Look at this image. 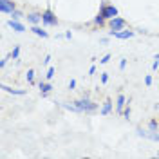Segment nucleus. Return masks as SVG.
I'll use <instances>...</instances> for the list:
<instances>
[{"label": "nucleus", "instance_id": "obj_25", "mask_svg": "<svg viewBox=\"0 0 159 159\" xmlns=\"http://www.w3.org/2000/svg\"><path fill=\"white\" fill-rule=\"evenodd\" d=\"M123 116H125V118H127V119L130 118V107H127V109L123 110Z\"/></svg>", "mask_w": 159, "mask_h": 159}, {"label": "nucleus", "instance_id": "obj_28", "mask_svg": "<svg viewBox=\"0 0 159 159\" xmlns=\"http://www.w3.org/2000/svg\"><path fill=\"white\" fill-rule=\"evenodd\" d=\"M43 63H45V65H49V63H51V54H47V56H45V60H43Z\"/></svg>", "mask_w": 159, "mask_h": 159}, {"label": "nucleus", "instance_id": "obj_18", "mask_svg": "<svg viewBox=\"0 0 159 159\" xmlns=\"http://www.w3.org/2000/svg\"><path fill=\"white\" fill-rule=\"evenodd\" d=\"M11 16H13V20H20L24 15H22V11H18V9H15L13 13H11Z\"/></svg>", "mask_w": 159, "mask_h": 159}, {"label": "nucleus", "instance_id": "obj_1", "mask_svg": "<svg viewBox=\"0 0 159 159\" xmlns=\"http://www.w3.org/2000/svg\"><path fill=\"white\" fill-rule=\"evenodd\" d=\"M74 105H76V109H78L80 112H85V114H90V112H94V110L98 109V105H96L94 101H90L87 96L81 98V99H76Z\"/></svg>", "mask_w": 159, "mask_h": 159}, {"label": "nucleus", "instance_id": "obj_4", "mask_svg": "<svg viewBox=\"0 0 159 159\" xmlns=\"http://www.w3.org/2000/svg\"><path fill=\"white\" fill-rule=\"evenodd\" d=\"M109 25H110V31H121L127 27V20L121 18V16H114V18H110Z\"/></svg>", "mask_w": 159, "mask_h": 159}, {"label": "nucleus", "instance_id": "obj_13", "mask_svg": "<svg viewBox=\"0 0 159 159\" xmlns=\"http://www.w3.org/2000/svg\"><path fill=\"white\" fill-rule=\"evenodd\" d=\"M31 31H33L36 36H42V38H47V36H49V33H47V31H43L42 27H38V25H33V27H31Z\"/></svg>", "mask_w": 159, "mask_h": 159}, {"label": "nucleus", "instance_id": "obj_23", "mask_svg": "<svg viewBox=\"0 0 159 159\" xmlns=\"http://www.w3.org/2000/svg\"><path fill=\"white\" fill-rule=\"evenodd\" d=\"M125 67H127V60H125V58H121V61H119V69L123 70Z\"/></svg>", "mask_w": 159, "mask_h": 159}, {"label": "nucleus", "instance_id": "obj_5", "mask_svg": "<svg viewBox=\"0 0 159 159\" xmlns=\"http://www.w3.org/2000/svg\"><path fill=\"white\" fill-rule=\"evenodd\" d=\"M136 33L130 29H121V31H110V36H114V38H119V40H129L132 38Z\"/></svg>", "mask_w": 159, "mask_h": 159}, {"label": "nucleus", "instance_id": "obj_26", "mask_svg": "<svg viewBox=\"0 0 159 159\" xmlns=\"http://www.w3.org/2000/svg\"><path fill=\"white\" fill-rule=\"evenodd\" d=\"M74 87H76V80H70V81H69V89L72 90Z\"/></svg>", "mask_w": 159, "mask_h": 159}, {"label": "nucleus", "instance_id": "obj_9", "mask_svg": "<svg viewBox=\"0 0 159 159\" xmlns=\"http://www.w3.org/2000/svg\"><path fill=\"white\" fill-rule=\"evenodd\" d=\"M0 89L4 90V92H9V94H15V96H24L25 94V90L24 89H13V87H7V85H0Z\"/></svg>", "mask_w": 159, "mask_h": 159}, {"label": "nucleus", "instance_id": "obj_14", "mask_svg": "<svg viewBox=\"0 0 159 159\" xmlns=\"http://www.w3.org/2000/svg\"><path fill=\"white\" fill-rule=\"evenodd\" d=\"M25 78H27V81H29V83H34V69L27 70V72H25Z\"/></svg>", "mask_w": 159, "mask_h": 159}, {"label": "nucleus", "instance_id": "obj_31", "mask_svg": "<svg viewBox=\"0 0 159 159\" xmlns=\"http://www.w3.org/2000/svg\"><path fill=\"white\" fill-rule=\"evenodd\" d=\"M156 60H159V52H157V54H156Z\"/></svg>", "mask_w": 159, "mask_h": 159}, {"label": "nucleus", "instance_id": "obj_19", "mask_svg": "<svg viewBox=\"0 0 159 159\" xmlns=\"http://www.w3.org/2000/svg\"><path fill=\"white\" fill-rule=\"evenodd\" d=\"M54 72H56V70H54V67H49V69H47V74H45V78H47V80H52Z\"/></svg>", "mask_w": 159, "mask_h": 159}, {"label": "nucleus", "instance_id": "obj_15", "mask_svg": "<svg viewBox=\"0 0 159 159\" xmlns=\"http://www.w3.org/2000/svg\"><path fill=\"white\" fill-rule=\"evenodd\" d=\"M157 129H159L157 121H156V119H152V121L148 123V130H150V132H157Z\"/></svg>", "mask_w": 159, "mask_h": 159}, {"label": "nucleus", "instance_id": "obj_17", "mask_svg": "<svg viewBox=\"0 0 159 159\" xmlns=\"http://www.w3.org/2000/svg\"><path fill=\"white\" fill-rule=\"evenodd\" d=\"M94 24H96V25H99V27H101V25L105 24V18H103V15H101V13H99L98 16L94 18Z\"/></svg>", "mask_w": 159, "mask_h": 159}, {"label": "nucleus", "instance_id": "obj_16", "mask_svg": "<svg viewBox=\"0 0 159 159\" xmlns=\"http://www.w3.org/2000/svg\"><path fill=\"white\" fill-rule=\"evenodd\" d=\"M18 54H20V45H15V49L11 51L9 56H11L13 60H18Z\"/></svg>", "mask_w": 159, "mask_h": 159}, {"label": "nucleus", "instance_id": "obj_11", "mask_svg": "<svg viewBox=\"0 0 159 159\" xmlns=\"http://www.w3.org/2000/svg\"><path fill=\"white\" fill-rule=\"evenodd\" d=\"M99 112H101V116H109L110 112H112V101H110V99H107V101L103 103V107H101V110H99Z\"/></svg>", "mask_w": 159, "mask_h": 159}, {"label": "nucleus", "instance_id": "obj_6", "mask_svg": "<svg viewBox=\"0 0 159 159\" xmlns=\"http://www.w3.org/2000/svg\"><path fill=\"white\" fill-rule=\"evenodd\" d=\"M15 9H16V6H15L13 0H0V11L4 15H11Z\"/></svg>", "mask_w": 159, "mask_h": 159}, {"label": "nucleus", "instance_id": "obj_2", "mask_svg": "<svg viewBox=\"0 0 159 159\" xmlns=\"http://www.w3.org/2000/svg\"><path fill=\"white\" fill-rule=\"evenodd\" d=\"M42 24L47 25V27H54V25H58V18H56V15H54L49 7L42 13Z\"/></svg>", "mask_w": 159, "mask_h": 159}, {"label": "nucleus", "instance_id": "obj_30", "mask_svg": "<svg viewBox=\"0 0 159 159\" xmlns=\"http://www.w3.org/2000/svg\"><path fill=\"white\" fill-rule=\"evenodd\" d=\"M65 38H67V40L72 38V33H70V31H67V33H65Z\"/></svg>", "mask_w": 159, "mask_h": 159}, {"label": "nucleus", "instance_id": "obj_8", "mask_svg": "<svg viewBox=\"0 0 159 159\" xmlns=\"http://www.w3.org/2000/svg\"><path fill=\"white\" fill-rule=\"evenodd\" d=\"M7 25H9L13 31H16V33H24V31H25V25H24V24H20L18 20H13V18H11L9 22H7Z\"/></svg>", "mask_w": 159, "mask_h": 159}, {"label": "nucleus", "instance_id": "obj_3", "mask_svg": "<svg viewBox=\"0 0 159 159\" xmlns=\"http://www.w3.org/2000/svg\"><path fill=\"white\" fill-rule=\"evenodd\" d=\"M99 13L103 15V18L105 20H110V18H114V16H118L119 15L118 7H116V6H109V4H101Z\"/></svg>", "mask_w": 159, "mask_h": 159}, {"label": "nucleus", "instance_id": "obj_21", "mask_svg": "<svg viewBox=\"0 0 159 159\" xmlns=\"http://www.w3.org/2000/svg\"><path fill=\"white\" fill-rule=\"evenodd\" d=\"M109 61H110V54H105L103 58L99 60V63H109Z\"/></svg>", "mask_w": 159, "mask_h": 159}, {"label": "nucleus", "instance_id": "obj_24", "mask_svg": "<svg viewBox=\"0 0 159 159\" xmlns=\"http://www.w3.org/2000/svg\"><path fill=\"white\" fill-rule=\"evenodd\" d=\"M11 56H6V58L2 60V61H0V67H2V69H4V67H6V65H7V60H9Z\"/></svg>", "mask_w": 159, "mask_h": 159}, {"label": "nucleus", "instance_id": "obj_20", "mask_svg": "<svg viewBox=\"0 0 159 159\" xmlns=\"http://www.w3.org/2000/svg\"><path fill=\"white\" fill-rule=\"evenodd\" d=\"M109 81V72H101V83H107Z\"/></svg>", "mask_w": 159, "mask_h": 159}, {"label": "nucleus", "instance_id": "obj_22", "mask_svg": "<svg viewBox=\"0 0 159 159\" xmlns=\"http://www.w3.org/2000/svg\"><path fill=\"white\" fill-rule=\"evenodd\" d=\"M145 85H147V87H150V85H152V76H145Z\"/></svg>", "mask_w": 159, "mask_h": 159}, {"label": "nucleus", "instance_id": "obj_10", "mask_svg": "<svg viewBox=\"0 0 159 159\" xmlns=\"http://www.w3.org/2000/svg\"><path fill=\"white\" fill-rule=\"evenodd\" d=\"M27 22L33 24V25H38L40 22H42V15L40 13H29L27 15Z\"/></svg>", "mask_w": 159, "mask_h": 159}, {"label": "nucleus", "instance_id": "obj_29", "mask_svg": "<svg viewBox=\"0 0 159 159\" xmlns=\"http://www.w3.org/2000/svg\"><path fill=\"white\" fill-rule=\"evenodd\" d=\"M89 74H90V76H92V74H96V67H94V65L89 69Z\"/></svg>", "mask_w": 159, "mask_h": 159}, {"label": "nucleus", "instance_id": "obj_32", "mask_svg": "<svg viewBox=\"0 0 159 159\" xmlns=\"http://www.w3.org/2000/svg\"><path fill=\"white\" fill-rule=\"evenodd\" d=\"M157 157H159V150H157Z\"/></svg>", "mask_w": 159, "mask_h": 159}, {"label": "nucleus", "instance_id": "obj_7", "mask_svg": "<svg viewBox=\"0 0 159 159\" xmlns=\"http://www.w3.org/2000/svg\"><path fill=\"white\" fill-rule=\"evenodd\" d=\"M125 103H127V98H125L123 94H118V98H116V112H118V114H123Z\"/></svg>", "mask_w": 159, "mask_h": 159}, {"label": "nucleus", "instance_id": "obj_12", "mask_svg": "<svg viewBox=\"0 0 159 159\" xmlns=\"http://www.w3.org/2000/svg\"><path fill=\"white\" fill-rule=\"evenodd\" d=\"M38 87H40V90H42V94H43V96H45V94H49L51 89H52V85L49 83V80H47V81H40Z\"/></svg>", "mask_w": 159, "mask_h": 159}, {"label": "nucleus", "instance_id": "obj_27", "mask_svg": "<svg viewBox=\"0 0 159 159\" xmlns=\"http://www.w3.org/2000/svg\"><path fill=\"white\" fill-rule=\"evenodd\" d=\"M152 69H154V70H157V69H159V60H156V61L152 63Z\"/></svg>", "mask_w": 159, "mask_h": 159}]
</instances>
